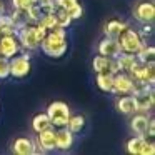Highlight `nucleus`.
I'll return each instance as SVG.
<instances>
[{
  "instance_id": "obj_4",
  "label": "nucleus",
  "mask_w": 155,
  "mask_h": 155,
  "mask_svg": "<svg viewBox=\"0 0 155 155\" xmlns=\"http://www.w3.org/2000/svg\"><path fill=\"white\" fill-rule=\"evenodd\" d=\"M15 37H17L18 44L24 48H27V50H35V48H38V45H40V40H38V37H37V30H35V25H32V24H27L25 27L18 28V30L15 32Z\"/></svg>"
},
{
  "instance_id": "obj_32",
  "label": "nucleus",
  "mask_w": 155,
  "mask_h": 155,
  "mask_svg": "<svg viewBox=\"0 0 155 155\" xmlns=\"http://www.w3.org/2000/svg\"><path fill=\"white\" fill-rule=\"evenodd\" d=\"M155 153V145H153V142H145V145H143V150H142V155H153Z\"/></svg>"
},
{
  "instance_id": "obj_11",
  "label": "nucleus",
  "mask_w": 155,
  "mask_h": 155,
  "mask_svg": "<svg viewBox=\"0 0 155 155\" xmlns=\"http://www.w3.org/2000/svg\"><path fill=\"white\" fill-rule=\"evenodd\" d=\"M55 143L60 150H68L74 145V134L67 127H58V130H55Z\"/></svg>"
},
{
  "instance_id": "obj_31",
  "label": "nucleus",
  "mask_w": 155,
  "mask_h": 155,
  "mask_svg": "<svg viewBox=\"0 0 155 155\" xmlns=\"http://www.w3.org/2000/svg\"><path fill=\"white\" fill-rule=\"evenodd\" d=\"M67 12H68V15H70L72 20H75V18H80L82 17V12H84V10H82V7L77 4V5H74L70 10H67Z\"/></svg>"
},
{
  "instance_id": "obj_15",
  "label": "nucleus",
  "mask_w": 155,
  "mask_h": 155,
  "mask_svg": "<svg viewBox=\"0 0 155 155\" xmlns=\"http://www.w3.org/2000/svg\"><path fill=\"white\" fill-rule=\"evenodd\" d=\"M135 97V102H137V112H148L152 110V107H153V88L148 92H145V94H138V95H134Z\"/></svg>"
},
{
  "instance_id": "obj_13",
  "label": "nucleus",
  "mask_w": 155,
  "mask_h": 155,
  "mask_svg": "<svg viewBox=\"0 0 155 155\" xmlns=\"http://www.w3.org/2000/svg\"><path fill=\"white\" fill-rule=\"evenodd\" d=\"M148 120H150V117L147 115V112H138V114H135L134 118H132V122H130L132 130L137 135H143L145 137L147 127H148Z\"/></svg>"
},
{
  "instance_id": "obj_17",
  "label": "nucleus",
  "mask_w": 155,
  "mask_h": 155,
  "mask_svg": "<svg viewBox=\"0 0 155 155\" xmlns=\"http://www.w3.org/2000/svg\"><path fill=\"white\" fill-rule=\"evenodd\" d=\"M115 60H117V65H118V72H125V74H128L130 68H132V65H134V62L137 60V55L122 52L118 57H115Z\"/></svg>"
},
{
  "instance_id": "obj_5",
  "label": "nucleus",
  "mask_w": 155,
  "mask_h": 155,
  "mask_svg": "<svg viewBox=\"0 0 155 155\" xmlns=\"http://www.w3.org/2000/svg\"><path fill=\"white\" fill-rule=\"evenodd\" d=\"M10 62V75L15 78H24L30 72V55L22 54V55H14L8 58Z\"/></svg>"
},
{
  "instance_id": "obj_7",
  "label": "nucleus",
  "mask_w": 155,
  "mask_h": 155,
  "mask_svg": "<svg viewBox=\"0 0 155 155\" xmlns=\"http://www.w3.org/2000/svg\"><path fill=\"white\" fill-rule=\"evenodd\" d=\"M132 92V77L125 72L114 74V85H112V94H130Z\"/></svg>"
},
{
  "instance_id": "obj_10",
  "label": "nucleus",
  "mask_w": 155,
  "mask_h": 155,
  "mask_svg": "<svg viewBox=\"0 0 155 155\" xmlns=\"http://www.w3.org/2000/svg\"><path fill=\"white\" fill-rule=\"evenodd\" d=\"M98 54L100 55H105V57H118L122 54V48H120V44H118L117 38H112V37H105L104 40L98 44Z\"/></svg>"
},
{
  "instance_id": "obj_14",
  "label": "nucleus",
  "mask_w": 155,
  "mask_h": 155,
  "mask_svg": "<svg viewBox=\"0 0 155 155\" xmlns=\"http://www.w3.org/2000/svg\"><path fill=\"white\" fill-rule=\"evenodd\" d=\"M117 110L124 115H132L137 112V102L134 95H124L117 100Z\"/></svg>"
},
{
  "instance_id": "obj_26",
  "label": "nucleus",
  "mask_w": 155,
  "mask_h": 155,
  "mask_svg": "<svg viewBox=\"0 0 155 155\" xmlns=\"http://www.w3.org/2000/svg\"><path fill=\"white\" fill-rule=\"evenodd\" d=\"M42 15H44V12H42V8L38 4H34L27 8V18H28V24H32V25L37 24L42 18Z\"/></svg>"
},
{
  "instance_id": "obj_6",
  "label": "nucleus",
  "mask_w": 155,
  "mask_h": 155,
  "mask_svg": "<svg viewBox=\"0 0 155 155\" xmlns=\"http://www.w3.org/2000/svg\"><path fill=\"white\" fill-rule=\"evenodd\" d=\"M92 67L97 74H117L118 72V65L117 60L112 57H105V55L98 54L97 57H94V62H92Z\"/></svg>"
},
{
  "instance_id": "obj_28",
  "label": "nucleus",
  "mask_w": 155,
  "mask_h": 155,
  "mask_svg": "<svg viewBox=\"0 0 155 155\" xmlns=\"http://www.w3.org/2000/svg\"><path fill=\"white\" fill-rule=\"evenodd\" d=\"M10 75V62L7 57L0 55V78H7Z\"/></svg>"
},
{
  "instance_id": "obj_20",
  "label": "nucleus",
  "mask_w": 155,
  "mask_h": 155,
  "mask_svg": "<svg viewBox=\"0 0 155 155\" xmlns=\"http://www.w3.org/2000/svg\"><path fill=\"white\" fill-rule=\"evenodd\" d=\"M50 127H52V124H50V118H48L47 114H37L34 117V120H32V128L37 134H40V132L47 130Z\"/></svg>"
},
{
  "instance_id": "obj_29",
  "label": "nucleus",
  "mask_w": 155,
  "mask_h": 155,
  "mask_svg": "<svg viewBox=\"0 0 155 155\" xmlns=\"http://www.w3.org/2000/svg\"><path fill=\"white\" fill-rule=\"evenodd\" d=\"M34 4H38V0H12V5L15 8H20V10H27Z\"/></svg>"
},
{
  "instance_id": "obj_12",
  "label": "nucleus",
  "mask_w": 155,
  "mask_h": 155,
  "mask_svg": "<svg viewBox=\"0 0 155 155\" xmlns=\"http://www.w3.org/2000/svg\"><path fill=\"white\" fill-rule=\"evenodd\" d=\"M12 150L15 152L17 155H32V153H37V145L27 137H20L14 142L12 145Z\"/></svg>"
},
{
  "instance_id": "obj_19",
  "label": "nucleus",
  "mask_w": 155,
  "mask_h": 155,
  "mask_svg": "<svg viewBox=\"0 0 155 155\" xmlns=\"http://www.w3.org/2000/svg\"><path fill=\"white\" fill-rule=\"evenodd\" d=\"M147 142V138L143 135H137V137H132L130 140L127 142V152L132 155H142V150H143V145Z\"/></svg>"
},
{
  "instance_id": "obj_2",
  "label": "nucleus",
  "mask_w": 155,
  "mask_h": 155,
  "mask_svg": "<svg viewBox=\"0 0 155 155\" xmlns=\"http://www.w3.org/2000/svg\"><path fill=\"white\" fill-rule=\"evenodd\" d=\"M118 44H120L122 52H127V54H137L142 47H143V38L138 32L132 30V28H125L120 35L117 37Z\"/></svg>"
},
{
  "instance_id": "obj_16",
  "label": "nucleus",
  "mask_w": 155,
  "mask_h": 155,
  "mask_svg": "<svg viewBox=\"0 0 155 155\" xmlns=\"http://www.w3.org/2000/svg\"><path fill=\"white\" fill-rule=\"evenodd\" d=\"M38 145L45 152H50L54 148H57V143H55V130H52V127L38 134Z\"/></svg>"
},
{
  "instance_id": "obj_8",
  "label": "nucleus",
  "mask_w": 155,
  "mask_h": 155,
  "mask_svg": "<svg viewBox=\"0 0 155 155\" xmlns=\"http://www.w3.org/2000/svg\"><path fill=\"white\" fill-rule=\"evenodd\" d=\"M18 48H20V44H18L15 35H2L0 37V55L10 58L18 54Z\"/></svg>"
},
{
  "instance_id": "obj_34",
  "label": "nucleus",
  "mask_w": 155,
  "mask_h": 155,
  "mask_svg": "<svg viewBox=\"0 0 155 155\" xmlns=\"http://www.w3.org/2000/svg\"><path fill=\"white\" fill-rule=\"evenodd\" d=\"M4 14V5H2V2H0V15Z\"/></svg>"
},
{
  "instance_id": "obj_3",
  "label": "nucleus",
  "mask_w": 155,
  "mask_h": 155,
  "mask_svg": "<svg viewBox=\"0 0 155 155\" xmlns=\"http://www.w3.org/2000/svg\"><path fill=\"white\" fill-rule=\"evenodd\" d=\"M47 115L54 127H65L70 118V108L65 102H52L47 107Z\"/></svg>"
},
{
  "instance_id": "obj_27",
  "label": "nucleus",
  "mask_w": 155,
  "mask_h": 155,
  "mask_svg": "<svg viewBox=\"0 0 155 155\" xmlns=\"http://www.w3.org/2000/svg\"><path fill=\"white\" fill-rule=\"evenodd\" d=\"M55 18H57V25H58V27H64V28H67L68 25H70V22H72L68 12L64 10V8H60V7L55 8Z\"/></svg>"
},
{
  "instance_id": "obj_35",
  "label": "nucleus",
  "mask_w": 155,
  "mask_h": 155,
  "mask_svg": "<svg viewBox=\"0 0 155 155\" xmlns=\"http://www.w3.org/2000/svg\"><path fill=\"white\" fill-rule=\"evenodd\" d=\"M40 2H50V0H38V4H40Z\"/></svg>"
},
{
  "instance_id": "obj_33",
  "label": "nucleus",
  "mask_w": 155,
  "mask_h": 155,
  "mask_svg": "<svg viewBox=\"0 0 155 155\" xmlns=\"http://www.w3.org/2000/svg\"><path fill=\"white\" fill-rule=\"evenodd\" d=\"M152 32H153V28H152V27H150V25H148V27H147V24H145V27H143V28H142V35H147V34H148V35H150V34H152Z\"/></svg>"
},
{
  "instance_id": "obj_18",
  "label": "nucleus",
  "mask_w": 155,
  "mask_h": 155,
  "mask_svg": "<svg viewBox=\"0 0 155 155\" xmlns=\"http://www.w3.org/2000/svg\"><path fill=\"white\" fill-rule=\"evenodd\" d=\"M125 28H127V24H124V22H120V20H110V22L105 24L104 32H105V37L117 38L118 35L125 30Z\"/></svg>"
},
{
  "instance_id": "obj_21",
  "label": "nucleus",
  "mask_w": 155,
  "mask_h": 155,
  "mask_svg": "<svg viewBox=\"0 0 155 155\" xmlns=\"http://www.w3.org/2000/svg\"><path fill=\"white\" fill-rule=\"evenodd\" d=\"M2 35H15V27L10 15H0V37Z\"/></svg>"
},
{
  "instance_id": "obj_9",
  "label": "nucleus",
  "mask_w": 155,
  "mask_h": 155,
  "mask_svg": "<svg viewBox=\"0 0 155 155\" xmlns=\"http://www.w3.org/2000/svg\"><path fill=\"white\" fill-rule=\"evenodd\" d=\"M134 17L142 24H150L155 17V5L152 2H142L134 8Z\"/></svg>"
},
{
  "instance_id": "obj_30",
  "label": "nucleus",
  "mask_w": 155,
  "mask_h": 155,
  "mask_svg": "<svg viewBox=\"0 0 155 155\" xmlns=\"http://www.w3.org/2000/svg\"><path fill=\"white\" fill-rule=\"evenodd\" d=\"M77 4H78V0H55V5L64 8V10H70V8Z\"/></svg>"
},
{
  "instance_id": "obj_22",
  "label": "nucleus",
  "mask_w": 155,
  "mask_h": 155,
  "mask_svg": "<svg viewBox=\"0 0 155 155\" xmlns=\"http://www.w3.org/2000/svg\"><path fill=\"white\" fill-rule=\"evenodd\" d=\"M12 22H14V27H15V32L18 28L25 27L28 24V18H27V10H20V8H15V12L10 15Z\"/></svg>"
},
{
  "instance_id": "obj_24",
  "label": "nucleus",
  "mask_w": 155,
  "mask_h": 155,
  "mask_svg": "<svg viewBox=\"0 0 155 155\" xmlns=\"http://www.w3.org/2000/svg\"><path fill=\"white\" fill-rule=\"evenodd\" d=\"M97 85L104 92H112L114 85V75L112 74H97Z\"/></svg>"
},
{
  "instance_id": "obj_1",
  "label": "nucleus",
  "mask_w": 155,
  "mask_h": 155,
  "mask_svg": "<svg viewBox=\"0 0 155 155\" xmlns=\"http://www.w3.org/2000/svg\"><path fill=\"white\" fill-rule=\"evenodd\" d=\"M38 47L42 48L45 55L48 57H54V58H58L67 52V30L64 27H55L52 30L47 32L45 38L40 42Z\"/></svg>"
},
{
  "instance_id": "obj_23",
  "label": "nucleus",
  "mask_w": 155,
  "mask_h": 155,
  "mask_svg": "<svg viewBox=\"0 0 155 155\" xmlns=\"http://www.w3.org/2000/svg\"><path fill=\"white\" fill-rule=\"evenodd\" d=\"M135 55H137V58L140 62H143V64H152V62L155 60V48L152 47V45H150V47L143 45V47H142Z\"/></svg>"
},
{
  "instance_id": "obj_25",
  "label": "nucleus",
  "mask_w": 155,
  "mask_h": 155,
  "mask_svg": "<svg viewBox=\"0 0 155 155\" xmlns=\"http://www.w3.org/2000/svg\"><path fill=\"white\" fill-rule=\"evenodd\" d=\"M84 125H85V118L82 117V115H74V117L70 115V118H68L65 127H67L72 134H78V132H82Z\"/></svg>"
}]
</instances>
